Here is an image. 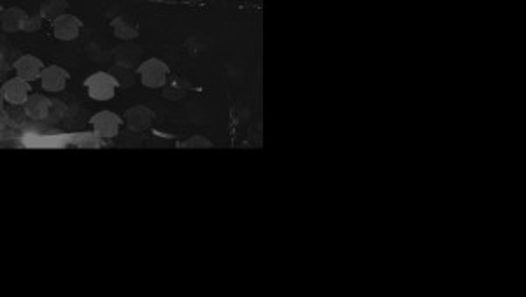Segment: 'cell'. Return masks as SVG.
<instances>
[{"mask_svg":"<svg viewBox=\"0 0 526 297\" xmlns=\"http://www.w3.org/2000/svg\"><path fill=\"white\" fill-rule=\"evenodd\" d=\"M140 76V81L147 88H161L167 83L168 67L160 58H149L137 69Z\"/></svg>","mask_w":526,"mask_h":297,"instance_id":"obj_2","label":"cell"},{"mask_svg":"<svg viewBox=\"0 0 526 297\" xmlns=\"http://www.w3.org/2000/svg\"><path fill=\"white\" fill-rule=\"evenodd\" d=\"M153 118L154 114L144 106L130 107L125 114L126 125H128L132 131H146V128L153 124Z\"/></svg>","mask_w":526,"mask_h":297,"instance_id":"obj_8","label":"cell"},{"mask_svg":"<svg viewBox=\"0 0 526 297\" xmlns=\"http://www.w3.org/2000/svg\"><path fill=\"white\" fill-rule=\"evenodd\" d=\"M91 125H93L95 136L98 138H116L121 125V118L112 111H100L95 117H91Z\"/></svg>","mask_w":526,"mask_h":297,"instance_id":"obj_3","label":"cell"},{"mask_svg":"<svg viewBox=\"0 0 526 297\" xmlns=\"http://www.w3.org/2000/svg\"><path fill=\"white\" fill-rule=\"evenodd\" d=\"M81 20L74 15H62L53 20V34L58 41H74L79 37Z\"/></svg>","mask_w":526,"mask_h":297,"instance_id":"obj_4","label":"cell"},{"mask_svg":"<svg viewBox=\"0 0 526 297\" xmlns=\"http://www.w3.org/2000/svg\"><path fill=\"white\" fill-rule=\"evenodd\" d=\"M44 64L41 58L34 57V55H23L14 62V71H16V78L25 79V81H34V79H41L42 71H44Z\"/></svg>","mask_w":526,"mask_h":297,"instance_id":"obj_5","label":"cell"},{"mask_svg":"<svg viewBox=\"0 0 526 297\" xmlns=\"http://www.w3.org/2000/svg\"><path fill=\"white\" fill-rule=\"evenodd\" d=\"M30 16L20 8H11L2 13V30L6 32H20L25 29V23Z\"/></svg>","mask_w":526,"mask_h":297,"instance_id":"obj_10","label":"cell"},{"mask_svg":"<svg viewBox=\"0 0 526 297\" xmlns=\"http://www.w3.org/2000/svg\"><path fill=\"white\" fill-rule=\"evenodd\" d=\"M30 83L25 81V79L13 78L9 81L4 83L2 86V97L4 100H7L9 104H25L30 99Z\"/></svg>","mask_w":526,"mask_h":297,"instance_id":"obj_6","label":"cell"},{"mask_svg":"<svg viewBox=\"0 0 526 297\" xmlns=\"http://www.w3.org/2000/svg\"><path fill=\"white\" fill-rule=\"evenodd\" d=\"M39 27H41V20L39 18H28L27 23H25V32H34V30H37Z\"/></svg>","mask_w":526,"mask_h":297,"instance_id":"obj_13","label":"cell"},{"mask_svg":"<svg viewBox=\"0 0 526 297\" xmlns=\"http://www.w3.org/2000/svg\"><path fill=\"white\" fill-rule=\"evenodd\" d=\"M88 95L95 100H111L116 95L118 81L107 72H95L84 81Z\"/></svg>","mask_w":526,"mask_h":297,"instance_id":"obj_1","label":"cell"},{"mask_svg":"<svg viewBox=\"0 0 526 297\" xmlns=\"http://www.w3.org/2000/svg\"><path fill=\"white\" fill-rule=\"evenodd\" d=\"M69 78V72L63 67H60V65H49V67H46L44 71H42L41 85L46 92H62L67 86Z\"/></svg>","mask_w":526,"mask_h":297,"instance_id":"obj_7","label":"cell"},{"mask_svg":"<svg viewBox=\"0 0 526 297\" xmlns=\"http://www.w3.org/2000/svg\"><path fill=\"white\" fill-rule=\"evenodd\" d=\"M177 148H213V143L203 136H193L188 141L177 143Z\"/></svg>","mask_w":526,"mask_h":297,"instance_id":"obj_12","label":"cell"},{"mask_svg":"<svg viewBox=\"0 0 526 297\" xmlns=\"http://www.w3.org/2000/svg\"><path fill=\"white\" fill-rule=\"evenodd\" d=\"M25 114L32 120H44L48 118L49 110H51V103L46 99L44 95H39V93H34L30 95V99L25 103Z\"/></svg>","mask_w":526,"mask_h":297,"instance_id":"obj_9","label":"cell"},{"mask_svg":"<svg viewBox=\"0 0 526 297\" xmlns=\"http://www.w3.org/2000/svg\"><path fill=\"white\" fill-rule=\"evenodd\" d=\"M112 30H114V36L118 39H133V37L139 36V29L126 22V18L112 20Z\"/></svg>","mask_w":526,"mask_h":297,"instance_id":"obj_11","label":"cell"}]
</instances>
